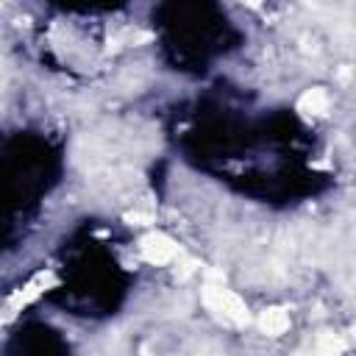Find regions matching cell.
Returning <instances> with one entry per match:
<instances>
[{
  "label": "cell",
  "instance_id": "6da1fadb",
  "mask_svg": "<svg viewBox=\"0 0 356 356\" xmlns=\"http://www.w3.org/2000/svg\"><path fill=\"white\" fill-rule=\"evenodd\" d=\"M225 275L220 273H209V281L203 286V306L222 323H231V325H248L250 323V312L245 306V300L225 289Z\"/></svg>",
  "mask_w": 356,
  "mask_h": 356
},
{
  "label": "cell",
  "instance_id": "7a4b0ae2",
  "mask_svg": "<svg viewBox=\"0 0 356 356\" xmlns=\"http://www.w3.org/2000/svg\"><path fill=\"white\" fill-rule=\"evenodd\" d=\"M139 253H142L145 261L161 267V264H170V261L178 256V245H175L167 234L150 231V234H145V236L139 239Z\"/></svg>",
  "mask_w": 356,
  "mask_h": 356
},
{
  "label": "cell",
  "instance_id": "3957f363",
  "mask_svg": "<svg viewBox=\"0 0 356 356\" xmlns=\"http://www.w3.org/2000/svg\"><path fill=\"white\" fill-rule=\"evenodd\" d=\"M53 281H56V278H53V273H39V275H33V278L19 289V292H14V295H11L8 309H11V312H19L22 306L33 303V300H36V298H39V295L53 284Z\"/></svg>",
  "mask_w": 356,
  "mask_h": 356
},
{
  "label": "cell",
  "instance_id": "277c9868",
  "mask_svg": "<svg viewBox=\"0 0 356 356\" xmlns=\"http://www.w3.org/2000/svg\"><path fill=\"white\" fill-rule=\"evenodd\" d=\"M259 328L267 337H281L289 331V312L284 306H270L259 314Z\"/></svg>",
  "mask_w": 356,
  "mask_h": 356
},
{
  "label": "cell",
  "instance_id": "5b68a950",
  "mask_svg": "<svg viewBox=\"0 0 356 356\" xmlns=\"http://www.w3.org/2000/svg\"><path fill=\"white\" fill-rule=\"evenodd\" d=\"M298 111L303 117H323L328 111V92L323 86H312L298 97Z\"/></svg>",
  "mask_w": 356,
  "mask_h": 356
},
{
  "label": "cell",
  "instance_id": "8992f818",
  "mask_svg": "<svg viewBox=\"0 0 356 356\" xmlns=\"http://www.w3.org/2000/svg\"><path fill=\"white\" fill-rule=\"evenodd\" d=\"M317 350H320V353H342V350H345V342H342L339 337H334V334H320Z\"/></svg>",
  "mask_w": 356,
  "mask_h": 356
},
{
  "label": "cell",
  "instance_id": "52a82bcc",
  "mask_svg": "<svg viewBox=\"0 0 356 356\" xmlns=\"http://www.w3.org/2000/svg\"><path fill=\"white\" fill-rule=\"evenodd\" d=\"M125 222L128 225H147V222H153V217L150 214H142V211H128L125 214Z\"/></svg>",
  "mask_w": 356,
  "mask_h": 356
},
{
  "label": "cell",
  "instance_id": "ba28073f",
  "mask_svg": "<svg viewBox=\"0 0 356 356\" xmlns=\"http://www.w3.org/2000/svg\"><path fill=\"white\" fill-rule=\"evenodd\" d=\"M239 3H245V6H250V8H259V6H261V0H239Z\"/></svg>",
  "mask_w": 356,
  "mask_h": 356
}]
</instances>
